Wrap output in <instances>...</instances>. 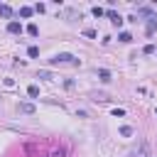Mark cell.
<instances>
[{
	"label": "cell",
	"instance_id": "obj_5",
	"mask_svg": "<svg viewBox=\"0 0 157 157\" xmlns=\"http://www.w3.org/2000/svg\"><path fill=\"white\" fill-rule=\"evenodd\" d=\"M145 29H147V34H155V32H157V17H150Z\"/></svg>",
	"mask_w": 157,
	"mask_h": 157
},
{
	"label": "cell",
	"instance_id": "obj_8",
	"mask_svg": "<svg viewBox=\"0 0 157 157\" xmlns=\"http://www.w3.org/2000/svg\"><path fill=\"white\" fill-rule=\"evenodd\" d=\"M98 78L101 81H110V71L108 69H98Z\"/></svg>",
	"mask_w": 157,
	"mask_h": 157
},
{
	"label": "cell",
	"instance_id": "obj_16",
	"mask_svg": "<svg viewBox=\"0 0 157 157\" xmlns=\"http://www.w3.org/2000/svg\"><path fill=\"white\" fill-rule=\"evenodd\" d=\"M93 15H96V17H101V15H105V10H103V7H93Z\"/></svg>",
	"mask_w": 157,
	"mask_h": 157
},
{
	"label": "cell",
	"instance_id": "obj_13",
	"mask_svg": "<svg viewBox=\"0 0 157 157\" xmlns=\"http://www.w3.org/2000/svg\"><path fill=\"white\" fill-rule=\"evenodd\" d=\"M27 32H29L32 37H37V34H39V27H37V25H29V27H27Z\"/></svg>",
	"mask_w": 157,
	"mask_h": 157
},
{
	"label": "cell",
	"instance_id": "obj_2",
	"mask_svg": "<svg viewBox=\"0 0 157 157\" xmlns=\"http://www.w3.org/2000/svg\"><path fill=\"white\" fill-rule=\"evenodd\" d=\"M105 15H108V20H110V22H113L115 27H120V25L125 22V20H123V17H120V15L115 12V10H105Z\"/></svg>",
	"mask_w": 157,
	"mask_h": 157
},
{
	"label": "cell",
	"instance_id": "obj_1",
	"mask_svg": "<svg viewBox=\"0 0 157 157\" xmlns=\"http://www.w3.org/2000/svg\"><path fill=\"white\" fill-rule=\"evenodd\" d=\"M49 66H81V59L69 54V52H61V54H54L49 59Z\"/></svg>",
	"mask_w": 157,
	"mask_h": 157
},
{
	"label": "cell",
	"instance_id": "obj_12",
	"mask_svg": "<svg viewBox=\"0 0 157 157\" xmlns=\"http://www.w3.org/2000/svg\"><path fill=\"white\" fill-rule=\"evenodd\" d=\"M120 135L130 137V135H132V128H130V125H123V128H120Z\"/></svg>",
	"mask_w": 157,
	"mask_h": 157
},
{
	"label": "cell",
	"instance_id": "obj_7",
	"mask_svg": "<svg viewBox=\"0 0 157 157\" xmlns=\"http://www.w3.org/2000/svg\"><path fill=\"white\" fill-rule=\"evenodd\" d=\"M0 15L2 17H12V7L10 5H0Z\"/></svg>",
	"mask_w": 157,
	"mask_h": 157
},
{
	"label": "cell",
	"instance_id": "obj_15",
	"mask_svg": "<svg viewBox=\"0 0 157 157\" xmlns=\"http://www.w3.org/2000/svg\"><path fill=\"white\" fill-rule=\"evenodd\" d=\"M27 54H29V56H39V47H29Z\"/></svg>",
	"mask_w": 157,
	"mask_h": 157
},
{
	"label": "cell",
	"instance_id": "obj_3",
	"mask_svg": "<svg viewBox=\"0 0 157 157\" xmlns=\"http://www.w3.org/2000/svg\"><path fill=\"white\" fill-rule=\"evenodd\" d=\"M130 157H150V152H147V142H140V150H135Z\"/></svg>",
	"mask_w": 157,
	"mask_h": 157
},
{
	"label": "cell",
	"instance_id": "obj_11",
	"mask_svg": "<svg viewBox=\"0 0 157 157\" xmlns=\"http://www.w3.org/2000/svg\"><path fill=\"white\" fill-rule=\"evenodd\" d=\"M32 12H34V10H32V7H27V5H25V7H20V15H22V17H29Z\"/></svg>",
	"mask_w": 157,
	"mask_h": 157
},
{
	"label": "cell",
	"instance_id": "obj_10",
	"mask_svg": "<svg viewBox=\"0 0 157 157\" xmlns=\"http://www.w3.org/2000/svg\"><path fill=\"white\" fill-rule=\"evenodd\" d=\"M37 76H39V78H47V81H52V78H54V76H52V74H49L47 69H42V71H37Z\"/></svg>",
	"mask_w": 157,
	"mask_h": 157
},
{
	"label": "cell",
	"instance_id": "obj_6",
	"mask_svg": "<svg viewBox=\"0 0 157 157\" xmlns=\"http://www.w3.org/2000/svg\"><path fill=\"white\" fill-rule=\"evenodd\" d=\"M17 110L29 115V113H34V105H32V103H20V105H17Z\"/></svg>",
	"mask_w": 157,
	"mask_h": 157
},
{
	"label": "cell",
	"instance_id": "obj_14",
	"mask_svg": "<svg viewBox=\"0 0 157 157\" xmlns=\"http://www.w3.org/2000/svg\"><path fill=\"white\" fill-rule=\"evenodd\" d=\"M27 93H29L32 98H37V96H39V88H37V86H29V88H27Z\"/></svg>",
	"mask_w": 157,
	"mask_h": 157
},
{
	"label": "cell",
	"instance_id": "obj_4",
	"mask_svg": "<svg viewBox=\"0 0 157 157\" xmlns=\"http://www.w3.org/2000/svg\"><path fill=\"white\" fill-rule=\"evenodd\" d=\"M7 32H12V34H20V32H22V25H20L17 20H12V22L7 25Z\"/></svg>",
	"mask_w": 157,
	"mask_h": 157
},
{
	"label": "cell",
	"instance_id": "obj_9",
	"mask_svg": "<svg viewBox=\"0 0 157 157\" xmlns=\"http://www.w3.org/2000/svg\"><path fill=\"white\" fill-rule=\"evenodd\" d=\"M118 39L128 44V42H132V34H130V32H120V34H118Z\"/></svg>",
	"mask_w": 157,
	"mask_h": 157
},
{
	"label": "cell",
	"instance_id": "obj_17",
	"mask_svg": "<svg viewBox=\"0 0 157 157\" xmlns=\"http://www.w3.org/2000/svg\"><path fill=\"white\" fill-rule=\"evenodd\" d=\"M113 115H115V118H120V115H125V110H123V108H115V110H113Z\"/></svg>",
	"mask_w": 157,
	"mask_h": 157
}]
</instances>
